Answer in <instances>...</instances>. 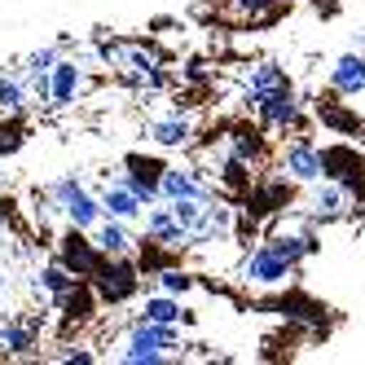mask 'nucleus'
<instances>
[{
	"label": "nucleus",
	"mask_w": 365,
	"mask_h": 365,
	"mask_svg": "<svg viewBox=\"0 0 365 365\" xmlns=\"http://www.w3.org/2000/svg\"><path fill=\"white\" fill-rule=\"evenodd\" d=\"M141 220H145V238L163 242L168 251H180V247H190V233L180 229L176 220H172V212H168V202H163V198H159V202H150L145 212H141Z\"/></svg>",
	"instance_id": "obj_19"
},
{
	"label": "nucleus",
	"mask_w": 365,
	"mask_h": 365,
	"mask_svg": "<svg viewBox=\"0 0 365 365\" xmlns=\"http://www.w3.org/2000/svg\"><path fill=\"white\" fill-rule=\"evenodd\" d=\"M119 168H123V172H133V176H141L145 185L159 190V172H163L159 159H145V154H123V163H119Z\"/></svg>",
	"instance_id": "obj_32"
},
{
	"label": "nucleus",
	"mask_w": 365,
	"mask_h": 365,
	"mask_svg": "<svg viewBox=\"0 0 365 365\" xmlns=\"http://www.w3.org/2000/svg\"><path fill=\"white\" fill-rule=\"evenodd\" d=\"M9 304V286H5V277H0V308Z\"/></svg>",
	"instance_id": "obj_37"
},
{
	"label": "nucleus",
	"mask_w": 365,
	"mask_h": 365,
	"mask_svg": "<svg viewBox=\"0 0 365 365\" xmlns=\"http://www.w3.org/2000/svg\"><path fill=\"white\" fill-rule=\"evenodd\" d=\"M44 190L58 198L62 220L75 225V229H93L101 216H106V212H101V202H97V190H88V180L75 176V172H66V176H58V180H48Z\"/></svg>",
	"instance_id": "obj_4"
},
{
	"label": "nucleus",
	"mask_w": 365,
	"mask_h": 365,
	"mask_svg": "<svg viewBox=\"0 0 365 365\" xmlns=\"http://www.w3.org/2000/svg\"><path fill=\"white\" fill-rule=\"evenodd\" d=\"M295 264H286V259L269 247V242H255L242 259H238V282L247 291H286V286L295 282Z\"/></svg>",
	"instance_id": "obj_3"
},
{
	"label": "nucleus",
	"mask_w": 365,
	"mask_h": 365,
	"mask_svg": "<svg viewBox=\"0 0 365 365\" xmlns=\"http://www.w3.org/2000/svg\"><path fill=\"white\" fill-rule=\"evenodd\" d=\"M154 282H159V291H168V295H176V299L194 291V273L180 269V264H163L159 273H154Z\"/></svg>",
	"instance_id": "obj_30"
},
{
	"label": "nucleus",
	"mask_w": 365,
	"mask_h": 365,
	"mask_svg": "<svg viewBox=\"0 0 365 365\" xmlns=\"http://www.w3.org/2000/svg\"><path fill=\"white\" fill-rule=\"evenodd\" d=\"M220 141H225V150L233 154V159H242L255 172L269 163V141H264V128H259V123H233Z\"/></svg>",
	"instance_id": "obj_14"
},
{
	"label": "nucleus",
	"mask_w": 365,
	"mask_h": 365,
	"mask_svg": "<svg viewBox=\"0 0 365 365\" xmlns=\"http://www.w3.org/2000/svg\"><path fill=\"white\" fill-rule=\"evenodd\" d=\"M238 84H242V106L251 110L259 93H269V88H277V84H286V71H282L277 62H269V58H259V62H251V66H242V75H238Z\"/></svg>",
	"instance_id": "obj_21"
},
{
	"label": "nucleus",
	"mask_w": 365,
	"mask_h": 365,
	"mask_svg": "<svg viewBox=\"0 0 365 365\" xmlns=\"http://www.w3.org/2000/svg\"><path fill=\"white\" fill-rule=\"evenodd\" d=\"M356 48H361V53H365V31H361V44H356Z\"/></svg>",
	"instance_id": "obj_38"
},
{
	"label": "nucleus",
	"mask_w": 365,
	"mask_h": 365,
	"mask_svg": "<svg viewBox=\"0 0 365 365\" xmlns=\"http://www.w3.org/2000/svg\"><path fill=\"white\" fill-rule=\"evenodd\" d=\"M317 119L330 128L334 137H356V133H365V119L356 110H348V106H339V101H317Z\"/></svg>",
	"instance_id": "obj_26"
},
{
	"label": "nucleus",
	"mask_w": 365,
	"mask_h": 365,
	"mask_svg": "<svg viewBox=\"0 0 365 365\" xmlns=\"http://www.w3.org/2000/svg\"><path fill=\"white\" fill-rule=\"evenodd\" d=\"M88 233H93V242L101 247V255H137V242H141V233L128 220H115V216H101Z\"/></svg>",
	"instance_id": "obj_17"
},
{
	"label": "nucleus",
	"mask_w": 365,
	"mask_h": 365,
	"mask_svg": "<svg viewBox=\"0 0 365 365\" xmlns=\"http://www.w3.org/2000/svg\"><path fill=\"white\" fill-rule=\"evenodd\" d=\"M264 312H277V317H286L291 326H308V330H322L326 317H330V308H326V304L308 299V295H299V291H286L282 299H269Z\"/></svg>",
	"instance_id": "obj_15"
},
{
	"label": "nucleus",
	"mask_w": 365,
	"mask_h": 365,
	"mask_svg": "<svg viewBox=\"0 0 365 365\" xmlns=\"http://www.w3.org/2000/svg\"><path fill=\"white\" fill-rule=\"evenodd\" d=\"M168 202V212H172V220L180 225L194 238V229L202 225V212H207V202H198V198H163Z\"/></svg>",
	"instance_id": "obj_29"
},
{
	"label": "nucleus",
	"mask_w": 365,
	"mask_h": 365,
	"mask_svg": "<svg viewBox=\"0 0 365 365\" xmlns=\"http://www.w3.org/2000/svg\"><path fill=\"white\" fill-rule=\"evenodd\" d=\"M176 348H180V326H154V322L137 317L119 334L115 361H123V365H163V361H176Z\"/></svg>",
	"instance_id": "obj_1"
},
{
	"label": "nucleus",
	"mask_w": 365,
	"mask_h": 365,
	"mask_svg": "<svg viewBox=\"0 0 365 365\" xmlns=\"http://www.w3.org/2000/svg\"><path fill=\"white\" fill-rule=\"evenodd\" d=\"M119 180H123V185L133 190V194H137V198H141L145 207H150V202H159V190H154V185H145L141 176H133V172H123V168H119Z\"/></svg>",
	"instance_id": "obj_34"
},
{
	"label": "nucleus",
	"mask_w": 365,
	"mask_h": 365,
	"mask_svg": "<svg viewBox=\"0 0 365 365\" xmlns=\"http://www.w3.org/2000/svg\"><path fill=\"white\" fill-rule=\"evenodd\" d=\"M53 308L62 312V322H66V326H84L101 304H97V295H93V286H88V282H75V286H71V291H66Z\"/></svg>",
	"instance_id": "obj_23"
},
{
	"label": "nucleus",
	"mask_w": 365,
	"mask_h": 365,
	"mask_svg": "<svg viewBox=\"0 0 365 365\" xmlns=\"http://www.w3.org/2000/svg\"><path fill=\"white\" fill-rule=\"evenodd\" d=\"M97 202H101V212L106 216H115V220H128V225H137L141 220V212H145V202L123 185V180L115 176V180H106V185L97 190Z\"/></svg>",
	"instance_id": "obj_20"
},
{
	"label": "nucleus",
	"mask_w": 365,
	"mask_h": 365,
	"mask_svg": "<svg viewBox=\"0 0 365 365\" xmlns=\"http://www.w3.org/2000/svg\"><path fill=\"white\" fill-rule=\"evenodd\" d=\"M277 168H282V176H291L295 185H308V180L322 176V154H317V145H312L308 137H295V141L282 145Z\"/></svg>",
	"instance_id": "obj_13"
},
{
	"label": "nucleus",
	"mask_w": 365,
	"mask_h": 365,
	"mask_svg": "<svg viewBox=\"0 0 365 365\" xmlns=\"http://www.w3.org/2000/svg\"><path fill=\"white\" fill-rule=\"evenodd\" d=\"M159 198H198V202H212L216 185L194 163H163V172H159Z\"/></svg>",
	"instance_id": "obj_11"
},
{
	"label": "nucleus",
	"mask_w": 365,
	"mask_h": 365,
	"mask_svg": "<svg viewBox=\"0 0 365 365\" xmlns=\"http://www.w3.org/2000/svg\"><path fill=\"white\" fill-rule=\"evenodd\" d=\"M317 154H322V176L339 180V185H348V190H361L365 185V154L352 141L317 145Z\"/></svg>",
	"instance_id": "obj_9"
},
{
	"label": "nucleus",
	"mask_w": 365,
	"mask_h": 365,
	"mask_svg": "<svg viewBox=\"0 0 365 365\" xmlns=\"http://www.w3.org/2000/svg\"><path fill=\"white\" fill-rule=\"evenodd\" d=\"M27 145V128H22V115H5L0 119V159H9Z\"/></svg>",
	"instance_id": "obj_31"
},
{
	"label": "nucleus",
	"mask_w": 365,
	"mask_h": 365,
	"mask_svg": "<svg viewBox=\"0 0 365 365\" xmlns=\"http://www.w3.org/2000/svg\"><path fill=\"white\" fill-rule=\"evenodd\" d=\"M251 115L259 119V128H269V133H299L304 119H308L299 93L291 88V80L277 84V88H269V93H259L255 106H251Z\"/></svg>",
	"instance_id": "obj_5"
},
{
	"label": "nucleus",
	"mask_w": 365,
	"mask_h": 365,
	"mask_svg": "<svg viewBox=\"0 0 365 365\" xmlns=\"http://www.w3.org/2000/svg\"><path fill=\"white\" fill-rule=\"evenodd\" d=\"M40 317L31 312H0V352L5 356H31V348L40 344Z\"/></svg>",
	"instance_id": "obj_12"
},
{
	"label": "nucleus",
	"mask_w": 365,
	"mask_h": 365,
	"mask_svg": "<svg viewBox=\"0 0 365 365\" xmlns=\"http://www.w3.org/2000/svg\"><path fill=\"white\" fill-rule=\"evenodd\" d=\"M84 88H88V66L80 58H58L48 66V106L53 110L75 106L84 97Z\"/></svg>",
	"instance_id": "obj_10"
},
{
	"label": "nucleus",
	"mask_w": 365,
	"mask_h": 365,
	"mask_svg": "<svg viewBox=\"0 0 365 365\" xmlns=\"http://www.w3.org/2000/svg\"><path fill=\"white\" fill-rule=\"evenodd\" d=\"M22 110H27V84H22V75L0 71V115H22Z\"/></svg>",
	"instance_id": "obj_28"
},
{
	"label": "nucleus",
	"mask_w": 365,
	"mask_h": 365,
	"mask_svg": "<svg viewBox=\"0 0 365 365\" xmlns=\"http://www.w3.org/2000/svg\"><path fill=\"white\" fill-rule=\"evenodd\" d=\"M180 80H185V84H202V80H212V71H207L202 62H190V71L180 75Z\"/></svg>",
	"instance_id": "obj_36"
},
{
	"label": "nucleus",
	"mask_w": 365,
	"mask_h": 365,
	"mask_svg": "<svg viewBox=\"0 0 365 365\" xmlns=\"http://www.w3.org/2000/svg\"><path fill=\"white\" fill-rule=\"evenodd\" d=\"M330 88L339 97H365V53L361 48H348L330 62Z\"/></svg>",
	"instance_id": "obj_18"
},
{
	"label": "nucleus",
	"mask_w": 365,
	"mask_h": 365,
	"mask_svg": "<svg viewBox=\"0 0 365 365\" xmlns=\"http://www.w3.org/2000/svg\"><path fill=\"white\" fill-rule=\"evenodd\" d=\"M145 137L159 145V150H185V145L194 141V115L168 110V115H159V119L145 123Z\"/></svg>",
	"instance_id": "obj_16"
},
{
	"label": "nucleus",
	"mask_w": 365,
	"mask_h": 365,
	"mask_svg": "<svg viewBox=\"0 0 365 365\" xmlns=\"http://www.w3.org/2000/svg\"><path fill=\"white\" fill-rule=\"evenodd\" d=\"M299 207H304V216L312 225L348 220V212H352V190L339 185V180H330V176H317V180H308V194H304Z\"/></svg>",
	"instance_id": "obj_7"
},
{
	"label": "nucleus",
	"mask_w": 365,
	"mask_h": 365,
	"mask_svg": "<svg viewBox=\"0 0 365 365\" xmlns=\"http://www.w3.org/2000/svg\"><path fill=\"white\" fill-rule=\"evenodd\" d=\"M282 9H286V0H229V18L233 22H251V27L273 22Z\"/></svg>",
	"instance_id": "obj_27"
},
{
	"label": "nucleus",
	"mask_w": 365,
	"mask_h": 365,
	"mask_svg": "<svg viewBox=\"0 0 365 365\" xmlns=\"http://www.w3.org/2000/svg\"><path fill=\"white\" fill-rule=\"evenodd\" d=\"M247 198V212L251 220H269V216H282V212H291L295 207V180L291 176H255L251 180V190L242 194Z\"/></svg>",
	"instance_id": "obj_8"
},
{
	"label": "nucleus",
	"mask_w": 365,
	"mask_h": 365,
	"mask_svg": "<svg viewBox=\"0 0 365 365\" xmlns=\"http://www.w3.org/2000/svg\"><path fill=\"white\" fill-rule=\"evenodd\" d=\"M53 259L71 273V277H80V282H88L93 273H97V264L106 255H101V247L93 242V233L88 229H75V225H62L58 233H53Z\"/></svg>",
	"instance_id": "obj_6"
},
{
	"label": "nucleus",
	"mask_w": 365,
	"mask_h": 365,
	"mask_svg": "<svg viewBox=\"0 0 365 365\" xmlns=\"http://www.w3.org/2000/svg\"><path fill=\"white\" fill-rule=\"evenodd\" d=\"M62 58V44H48V48H31L27 58H22V71L18 75H48V66H53Z\"/></svg>",
	"instance_id": "obj_33"
},
{
	"label": "nucleus",
	"mask_w": 365,
	"mask_h": 365,
	"mask_svg": "<svg viewBox=\"0 0 365 365\" xmlns=\"http://www.w3.org/2000/svg\"><path fill=\"white\" fill-rule=\"evenodd\" d=\"M75 282H80V277H71V273H66V269L58 264V259L48 255L44 264H40V269L31 273V291H36V299H40V304H48V308H53V304H58V299H62V295L71 291Z\"/></svg>",
	"instance_id": "obj_22"
},
{
	"label": "nucleus",
	"mask_w": 365,
	"mask_h": 365,
	"mask_svg": "<svg viewBox=\"0 0 365 365\" xmlns=\"http://www.w3.org/2000/svg\"><path fill=\"white\" fill-rule=\"evenodd\" d=\"M141 269H137V259L133 255H106L97 264V273L88 277V286H93V295H97V304L101 308H119V304H128V299H137V291H141Z\"/></svg>",
	"instance_id": "obj_2"
},
{
	"label": "nucleus",
	"mask_w": 365,
	"mask_h": 365,
	"mask_svg": "<svg viewBox=\"0 0 365 365\" xmlns=\"http://www.w3.org/2000/svg\"><path fill=\"white\" fill-rule=\"evenodd\" d=\"M58 361H80V365H93V361H97V352H88V348H62V352H58Z\"/></svg>",
	"instance_id": "obj_35"
},
{
	"label": "nucleus",
	"mask_w": 365,
	"mask_h": 365,
	"mask_svg": "<svg viewBox=\"0 0 365 365\" xmlns=\"http://www.w3.org/2000/svg\"><path fill=\"white\" fill-rule=\"evenodd\" d=\"M141 317L145 322H154V326H180V322H194L185 308H180V299L176 295H168V291H159V295H145V304H141Z\"/></svg>",
	"instance_id": "obj_25"
},
{
	"label": "nucleus",
	"mask_w": 365,
	"mask_h": 365,
	"mask_svg": "<svg viewBox=\"0 0 365 365\" xmlns=\"http://www.w3.org/2000/svg\"><path fill=\"white\" fill-rule=\"evenodd\" d=\"M27 216H31V225L44 233V238H53V233L66 225V220H62V207H58V198L48 194L44 185H36V190H31V198H27Z\"/></svg>",
	"instance_id": "obj_24"
}]
</instances>
